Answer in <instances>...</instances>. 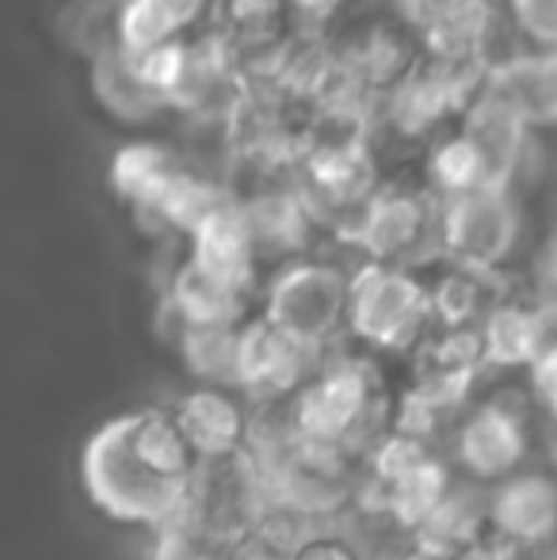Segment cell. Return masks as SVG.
<instances>
[{"mask_svg": "<svg viewBox=\"0 0 557 560\" xmlns=\"http://www.w3.org/2000/svg\"><path fill=\"white\" fill-rule=\"evenodd\" d=\"M84 485L112 518L164 523L195 488V450L172 416H119L84 450Z\"/></svg>", "mask_w": 557, "mask_h": 560, "instance_id": "6da1fadb", "label": "cell"}, {"mask_svg": "<svg viewBox=\"0 0 557 560\" xmlns=\"http://www.w3.org/2000/svg\"><path fill=\"white\" fill-rule=\"evenodd\" d=\"M344 320L367 343L405 351V347L417 343L423 325L431 320L428 287L405 267L374 264L371 259L363 271H356L348 279Z\"/></svg>", "mask_w": 557, "mask_h": 560, "instance_id": "7a4b0ae2", "label": "cell"}, {"mask_svg": "<svg viewBox=\"0 0 557 560\" xmlns=\"http://www.w3.org/2000/svg\"><path fill=\"white\" fill-rule=\"evenodd\" d=\"M439 199L428 187H374L344 229L374 264L409 267L439 252Z\"/></svg>", "mask_w": 557, "mask_h": 560, "instance_id": "3957f363", "label": "cell"}, {"mask_svg": "<svg viewBox=\"0 0 557 560\" xmlns=\"http://www.w3.org/2000/svg\"><path fill=\"white\" fill-rule=\"evenodd\" d=\"M439 252L451 264L474 271H497L520 241V199L508 187H474V191L439 199Z\"/></svg>", "mask_w": 557, "mask_h": 560, "instance_id": "277c9868", "label": "cell"}, {"mask_svg": "<svg viewBox=\"0 0 557 560\" xmlns=\"http://www.w3.org/2000/svg\"><path fill=\"white\" fill-rule=\"evenodd\" d=\"M402 15L417 35L420 54L474 58L492 66L504 54L520 50L504 23L500 0H417L402 8Z\"/></svg>", "mask_w": 557, "mask_h": 560, "instance_id": "5b68a950", "label": "cell"}, {"mask_svg": "<svg viewBox=\"0 0 557 560\" xmlns=\"http://www.w3.org/2000/svg\"><path fill=\"white\" fill-rule=\"evenodd\" d=\"M348 279L333 264H294L276 279L264 317L305 343H321L340 328Z\"/></svg>", "mask_w": 557, "mask_h": 560, "instance_id": "8992f818", "label": "cell"}, {"mask_svg": "<svg viewBox=\"0 0 557 560\" xmlns=\"http://www.w3.org/2000/svg\"><path fill=\"white\" fill-rule=\"evenodd\" d=\"M271 492L290 511H336L348 495L344 454L333 443H317L294 431V439L276 446L271 457Z\"/></svg>", "mask_w": 557, "mask_h": 560, "instance_id": "52a82bcc", "label": "cell"}, {"mask_svg": "<svg viewBox=\"0 0 557 560\" xmlns=\"http://www.w3.org/2000/svg\"><path fill=\"white\" fill-rule=\"evenodd\" d=\"M317 343L290 336L276 320L260 317L237 328V359H233V382L248 385L260 397H279L294 389L313 362Z\"/></svg>", "mask_w": 557, "mask_h": 560, "instance_id": "ba28073f", "label": "cell"}, {"mask_svg": "<svg viewBox=\"0 0 557 560\" xmlns=\"http://www.w3.org/2000/svg\"><path fill=\"white\" fill-rule=\"evenodd\" d=\"M371 412V377L359 366H340L298 397L294 431L317 443H348Z\"/></svg>", "mask_w": 557, "mask_h": 560, "instance_id": "9c48e42d", "label": "cell"}, {"mask_svg": "<svg viewBox=\"0 0 557 560\" xmlns=\"http://www.w3.org/2000/svg\"><path fill=\"white\" fill-rule=\"evenodd\" d=\"M481 89L497 96L523 126L546 133L557 118V58L554 50H512L485 66Z\"/></svg>", "mask_w": 557, "mask_h": 560, "instance_id": "30bf717a", "label": "cell"}, {"mask_svg": "<svg viewBox=\"0 0 557 560\" xmlns=\"http://www.w3.org/2000/svg\"><path fill=\"white\" fill-rule=\"evenodd\" d=\"M241 218H245L248 241H253V252H276V256H294L305 244L313 241V218L310 210L302 207L294 184H282L279 176H264L260 184L253 187V195H237Z\"/></svg>", "mask_w": 557, "mask_h": 560, "instance_id": "8fae6325", "label": "cell"}, {"mask_svg": "<svg viewBox=\"0 0 557 560\" xmlns=\"http://www.w3.org/2000/svg\"><path fill=\"white\" fill-rule=\"evenodd\" d=\"M379 485H382V503L394 511L397 518L417 526L439 500H443L446 472L443 465L428 462L420 454V446L413 443H390L379 454Z\"/></svg>", "mask_w": 557, "mask_h": 560, "instance_id": "7c38bea8", "label": "cell"}, {"mask_svg": "<svg viewBox=\"0 0 557 560\" xmlns=\"http://www.w3.org/2000/svg\"><path fill=\"white\" fill-rule=\"evenodd\" d=\"M187 236H192V256H187L192 264L218 275V279L230 282V287H241V290L253 287L256 252H253L245 218H241V207L233 195H230V202H222L207 222L195 225Z\"/></svg>", "mask_w": 557, "mask_h": 560, "instance_id": "4fadbf2b", "label": "cell"}, {"mask_svg": "<svg viewBox=\"0 0 557 560\" xmlns=\"http://www.w3.org/2000/svg\"><path fill=\"white\" fill-rule=\"evenodd\" d=\"M214 0H119L115 4V46L123 54L184 38L199 31Z\"/></svg>", "mask_w": 557, "mask_h": 560, "instance_id": "5bb4252c", "label": "cell"}, {"mask_svg": "<svg viewBox=\"0 0 557 560\" xmlns=\"http://www.w3.org/2000/svg\"><path fill=\"white\" fill-rule=\"evenodd\" d=\"M92 96L104 107L115 122L123 126H149L156 122L169 107L156 96L153 89L141 84V77L130 69L127 54L119 46H107V50L92 54Z\"/></svg>", "mask_w": 557, "mask_h": 560, "instance_id": "9a60e30c", "label": "cell"}, {"mask_svg": "<svg viewBox=\"0 0 557 560\" xmlns=\"http://www.w3.org/2000/svg\"><path fill=\"white\" fill-rule=\"evenodd\" d=\"M423 145H428V153H423V187H428L436 199H451V195L497 184V176H492L481 149H477L454 122L443 126V130L423 141Z\"/></svg>", "mask_w": 557, "mask_h": 560, "instance_id": "2e32d148", "label": "cell"}, {"mask_svg": "<svg viewBox=\"0 0 557 560\" xmlns=\"http://www.w3.org/2000/svg\"><path fill=\"white\" fill-rule=\"evenodd\" d=\"M230 187L218 184V179H207L202 172L179 164L169 176V184L161 187V195L153 199V207L141 218H153L156 229H176V233H192L195 225H202L210 214H214L222 202H230Z\"/></svg>", "mask_w": 557, "mask_h": 560, "instance_id": "e0dca14e", "label": "cell"}, {"mask_svg": "<svg viewBox=\"0 0 557 560\" xmlns=\"http://www.w3.org/2000/svg\"><path fill=\"white\" fill-rule=\"evenodd\" d=\"M248 290L230 287L218 275L202 271L199 264L187 259L172 279V310L187 325H237L245 313Z\"/></svg>", "mask_w": 557, "mask_h": 560, "instance_id": "ac0fdd59", "label": "cell"}, {"mask_svg": "<svg viewBox=\"0 0 557 560\" xmlns=\"http://www.w3.org/2000/svg\"><path fill=\"white\" fill-rule=\"evenodd\" d=\"M477 336H481V359H492L500 366L531 362L550 343L546 313L531 310V305H489Z\"/></svg>", "mask_w": 557, "mask_h": 560, "instance_id": "d6986e66", "label": "cell"}, {"mask_svg": "<svg viewBox=\"0 0 557 560\" xmlns=\"http://www.w3.org/2000/svg\"><path fill=\"white\" fill-rule=\"evenodd\" d=\"M557 492L546 477H515L492 495V523L515 541H543L554 530Z\"/></svg>", "mask_w": 557, "mask_h": 560, "instance_id": "ffe728a7", "label": "cell"}, {"mask_svg": "<svg viewBox=\"0 0 557 560\" xmlns=\"http://www.w3.org/2000/svg\"><path fill=\"white\" fill-rule=\"evenodd\" d=\"M462 465L477 477H504L523 457V428L504 408H481L462 428Z\"/></svg>", "mask_w": 557, "mask_h": 560, "instance_id": "44dd1931", "label": "cell"}, {"mask_svg": "<svg viewBox=\"0 0 557 560\" xmlns=\"http://www.w3.org/2000/svg\"><path fill=\"white\" fill-rule=\"evenodd\" d=\"M176 168H179V161L172 149L156 145V141H130V145L115 149L107 179H112V191L119 195L135 214H146Z\"/></svg>", "mask_w": 557, "mask_h": 560, "instance_id": "7402d4cb", "label": "cell"}, {"mask_svg": "<svg viewBox=\"0 0 557 560\" xmlns=\"http://www.w3.org/2000/svg\"><path fill=\"white\" fill-rule=\"evenodd\" d=\"M176 428L184 431L187 446L195 454H207V457H218V454H230L233 446L241 443V412L225 393L218 389H199L184 400L176 416Z\"/></svg>", "mask_w": 557, "mask_h": 560, "instance_id": "603a6c76", "label": "cell"}, {"mask_svg": "<svg viewBox=\"0 0 557 560\" xmlns=\"http://www.w3.org/2000/svg\"><path fill=\"white\" fill-rule=\"evenodd\" d=\"M489 279L492 271H474V267L454 264L436 287L428 290L431 317H439L446 328L474 325L485 313V298H489Z\"/></svg>", "mask_w": 557, "mask_h": 560, "instance_id": "cb8c5ba5", "label": "cell"}, {"mask_svg": "<svg viewBox=\"0 0 557 560\" xmlns=\"http://www.w3.org/2000/svg\"><path fill=\"white\" fill-rule=\"evenodd\" d=\"M218 27L233 46L260 43V38L282 35L290 27L287 0H214L210 8Z\"/></svg>", "mask_w": 557, "mask_h": 560, "instance_id": "d4e9b609", "label": "cell"}, {"mask_svg": "<svg viewBox=\"0 0 557 560\" xmlns=\"http://www.w3.org/2000/svg\"><path fill=\"white\" fill-rule=\"evenodd\" d=\"M184 359L199 377H233L237 328L233 325H187Z\"/></svg>", "mask_w": 557, "mask_h": 560, "instance_id": "484cf974", "label": "cell"}, {"mask_svg": "<svg viewBox=\"0 0 557 560\" xmlns=\"http://www.w3.org/2000/svg\"><path fill=\"white\" fill-rule=\"evenodd\" d=\"M504 23L520 50L557 46V0H504Z\"/></svg>", "mask_w": 557, "mask_h": 560, "instance_id": "4316f807", "label": "cell"}, {"mask_svg": "<svg viewBox=\"0 0 557 560\" xmlns=\"http://www.w3.org/2000/svg\"><path fill=\"white\" fill-rule=\"evenodd\" d=\"M348 4H356V0H287V20L290 27L333 31L344 20Z\"/></svg>", "mask_w": 557, "mask_h": 560, "instance_id": "83f0119b", "label": "cell"}, {"mask_svg": "<svg viewBox=\"0 0 557 560\" xmlns=\"http://www.w3.org/2000/svg\"><path fill=\"white\" fill-rule=\"evenodd\" d=\"M290 560H356V553H351L344 541L321 538V541H310V546H302Z\"/></svg>", "mask_w": 557, "mask_h": 560, "instance_id": "f1b7e54d", "label": "cell"}, {"mask_svg": "<svg viewBox=\"0 0 557 560\" xmlns=\"http://www.w3.org/2000/svg\"><path fill=\"white\" fill-rule=\"evenodd\" d=\"M253 560H279V557H271V553H260V557H253Z\"/></svg>", "mask_w": 557, "mask_h": 560, "instance_id": "f546056e", "label": "cell"}]
</instances>
